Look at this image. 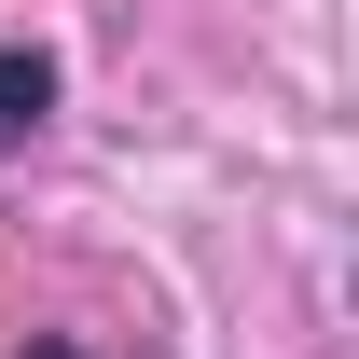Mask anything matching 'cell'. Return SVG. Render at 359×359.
I'll return each mask as SVG.
<instances>
[{"label": "cell", "instance_id": "6da1fadb", "mask_svg": "<svg viewBox=\"0 0 359 359\" xmlns=\"http://www.w3.org/2000/svg\"><path fill=\"white\" fill-rule=\"evenodd\" d=\"M55 111V55H28V42H0V152Z\"/></svg>", "mask_w": 359, "mask_h": 359}, {"label": "cell", "instance_id": "7a4b0ae2", "mask_svg": "<svg viewBox=\"0 0 359 359\" xmlns=\"http://www.w3.org/2000/svg\"><path fill=\"white\" fill-rule=\"evenodd\" d=\"M28 359H83V346H28Z\"/></svg>", "mask_w": 359, "mask_h": 359}]
</instances>
